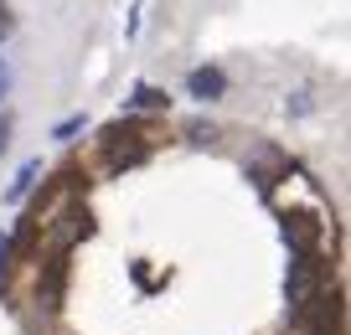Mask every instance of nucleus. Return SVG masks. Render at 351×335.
Segmentation results:
<instances>
[{"instance_id":"6e6552de","label":"nucleus","mask_w":351,"mask_h":335,"mask_svg":"<svg viewBox=\"0 0 351 335\" xmlns=\"http://www.w3.org/2000/svg\"><path fill=\"white\" fill-rule=\"evenodd\" d=\"M36 175H42V160H26L21 171H16V181H11V191H5V201H21V196L36 186Z\"/></svg>"},{"instance_id":"1a4fd4ad","label":"nucleus","mask_w":351,"mask_h":335,"mask_svg":"<svg viewBox=\"0 0 351 335\" xmlns=\"http://www.w3.org/2000/svg\"><path fill=\"white\" fill-rule=\"evenodd\" d=\"M186 140H197V145L217 140V124H207V119H191V124H186Z\"/></svg>"},{"instance_id":"0eeeda50","label":"nucleus","mask_w":351,"mask_h":335,"mask_svg":"<svg viewBox=\"0 0 351 335\" xmlns=\"http://www.w3.org/2000/svg\"><path fill=\"white\" fill-rule=\"evenodd\" d=\"M279 171H285V155H274V150H269V155H258V160H253V171H248V175L263 186V191H269V186L279 181Z\"/></svg>"},{"instance_id":"f03ea898","label":"nucleus","mask_w":351,"mask_h":335,"mask_svg":"<svg viewBox=\"0 0 351 335\" xmlns=\"http://www.w3.org/2000/svg\"><path fill=\"white\" fill-rule=\"evenodd\" d=\"M315 299H320V253H305V258L289 263V304H295V314H300Z\"/></svg>"},{"instance_id":"39448f33","label":"nucleus","mask_w":351,"mask_h":335,"mask_svg":"<svg viewBox=\"0 0 351 335\" xmlns=\"http://www.w3.org/2000/svg\"><path fill=\"white\" fill-rule=\"evenodd\" d=\"M62 279H67V263L62 258H47V269H42V284H36V304H42L47 314L62 304Z\"/></svg>"},{"instance_id":"4468645a","label":"nucleus","mask_w":351,"mask_h":335,"mask_svg":"<svg viewBox=\"0 0 351 335\" xmlns=\"http://www.w3.org/2000/svg\"><path fill=\"white\" fill-rule=\"evenodd\" d=\"M11 145V114H0V150Z\"/></svg>"},{"instance_id":"423d86ee","label":"nucleus","mask_w":351,"mask_h":335,"mask_svg":"<svg viewBox=\"0 0 351 335\" xmlns=\"http://www.w3.org/2000/svg\"><path fill=\"white\" fill-rule=\"evenodd\" d=\"M165 108H171V93L155 88V83H140L130 98H124V119H130V114H165Z\"/></svg>"},{"instance_id":"ddd939ff","label":"nucleus","mask_w":351,"mask_h":335,"mask_svg":"<svg viewBox=\"0 0 351 335\" xmlns=\"http://www.w3.org/2000/svg\"><path fill=\"white\" fill-rule=\"evenodd\" d=\"M5 93H11V67H5V57H0V103H5Z\"/></svg>"},{"instance_id":"20e7f679","label":"nucleus","mask_w":351,"mask_h":335,"mask_svg":"<svg viewBox=\"0 0 351 335\" xmlns=\"http://www.w3.org/2000/svg\"><path fill=\"white\" fill-rule=\"evenodd\" d=\"M186 93L197 98V103H217V98L228 93V73H222V67H191L186 73Z\"/></svg>"},{"instance_id":"2eb2a0df","label":"nucleus","mask_w":351,"mask_h":335,"mask_svg":"<svg viewBox=\"0 0 351 335\" xmlns=\"http://www.w3.org/2000/svg\"><path fill=\"white\" fill-rule=\"evenodd\" d=\"M11 258V232H0V263Z\"/></svg>"},{"instance_id":"f257e3e1","label":"nucleus","mask_w":351,"mask_h":335,"mask_svg":"<svg viewBox=\"0 0 351 335\" xmlns=\"http://www.w3.org/2000/svg\"><path fill=\"white\" fill-rule=\"evenodd\" d=\"M155 124H140V119H119L109 124V129L99 134V150H104V165L109 171H130V165H140L145 155L155 150Z\"/></svg>"},{"instance_id":"7ed1b4c3","label":"nucleus","mask_w":351,"mask_h":335,"mask_svg":"<svg viewBox=\"0 0 351 335\" xmlns=\"http://www.w3.org/2000/svg\"><path fill=\"white\" fill-rule=\"evenodd\" d=\"M285 243L295 248V258H305V253H320V243H326V227H320L310 212H295V216H285Z\"/></svg>"},{"instance_id":"9b49d317","label":"nucleus","mask_w":351,"mask_h":335,"mask_svg":"<svg viewBox=\"0 0 351 335\" xmlns=\"http://www.w3.org/2000/svg\"><path fill=\"white\" fill-rule=\"evenodd\" d=\"M11 32H16V16L5 11V5H0V42H5V36H11Z\"/></svg>"},{"instance_id":"9d476101","label":"nucleus","mask_w":351,"mask_h":335,"mask_svg":"<svg viewBox=\"0 0 351 335\" xmlns=\"http://www.w3.org/2000/svg\"><path fill=\"white\" fill-rule=\"evenodd\" d=\"M83 124H88L83 114H73V119H62V124H57V129H52V140H73V134L83 129Z\"/></svg>"},{"instance_id":"f8f14e48","label":"nucleus","mask_w":351,"mask_h":335,"mask_svg":"<svg viewBox=\"0 0 351 335\" xmlns=\"http://www.w3.org/2000/svg\"><path fill=\"white\" fill-rule=\"evenodd\" d=\"M305 108H310V93H305V88H300V93L289 98V114H305Z\"/></svg>"}]
</instances>
